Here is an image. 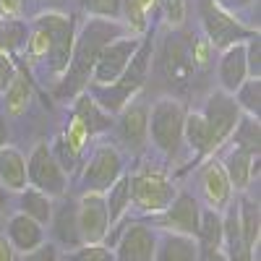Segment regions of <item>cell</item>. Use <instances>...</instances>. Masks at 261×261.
Here are the masks:
<instances>
[{
    "mask_svg": "<svg viewBox=\"0 0 261 261\" xmlns=\"http://www.w3.org/2000/svg\"><path fill=\"white\" fill-rule=\"evenodd\" d=\"M123 34H125V29H123L120 21H105V18L86 16L81 29H76L71 63H68V68H65V73L58 79L55 97L58 99H73V97L84 94V89L89 86L92 68H94L99 53L110 45L113 39H118Z\"/></svg>",
    "mask_w": 261,
    "mask_h": 261,
    "instance_id": "cell-1",
    "label": "cell"
},
{
    "mask_svg": "<svg viewBox=\"0 0 261 261\" xmlns=\"http://www.w3.org/2000/svg\"><path fill=\"white\" fill-rule=\"evenodd\" d=\"M151 55H154V39L146 34V37H141L139 47H136L134 58H130L128 68L123 71V76L110 86H92L89 84L86 86V89H89L86 94H89L107 115H118L130 99H136L141 86L146 84L149 71H151Z\"/></svg>",
    "mask_w": 261,
    "mask_h": 261,
    "instance_id": "cell-2",
    "label": "cell"
},
{
    "mask_svg": "<svg viewBox=\"0 0 261 261\" xmlns=\"http://www.w3.org/2000/svg\"><path fill=\"white\" fill-rule=\"evenodd\" d=\"M186 113V105L178 97H162L149 107L146 136L165 160H175L180 154Z\"/></svg>",
    "mask_w": 261,
    "mask_h": 261,
    "instance_id": "cell-3",
    "label": "cell"
},
{
    "mask_svg": "<svg viewBox=\"0 0 261 261\" xmlns=\"http://www.w3.org/2000/svg\"><path fill=\"white\" fill-rule=\"evenodd\" d=\"M151 68L157 76L170 84L172 89H186L193 81L196 68H193V53H191V34L170 32L151 55Z\"/></svg>",
    "mask_w": 261,
    "mask_h": 261,
    "instance_id": "cell-4",
    "label": "cell"
},
{
    "mask_svg": "<svg viewBox=\"0 0 261 261\" xmlns=\"http://www.w3.org/2000/svg\"><path fill=\"white\" fill-rule=\"evenodd\" d=\"M196 13H199V24L204 29V39L212 45V50H227L238 42H246L248 37L258 34V27H248L241 18L230 16L212 0H196Z\"/></svg>",
    "mask_w": 261,
    "mask_h": 261,
    "instance_id": "cell-5",
    "label": "cell"
},
{
    "mask_svg": "<svg viewBox=\"0 0 261 261\" xmlns=\"http://www.w3.org/2000/svg\"><path fill=\"white\" fill-rule=\"evenodd\" d=\"M128 180H130V206H136L144 214H162L178 193L172 178L160 167H141L134 175H128Z\"/></svg>",
    "mask_w": 261,
    "mask_h": 261,
    "instance_id": "cell-6",
    "label": "cell"
},
{
    "mask_svg": "<svg viewBox=\"0 0 261 261\" xmlns=\"http://www.w3.org/2000/svg\"><path fill=\"white\" fill-rule=\"evenodd\" d=\"M39 24H45V29L50 32V53L45 60V68L50 76L60 79L65 73L71 63V53H73V42H76V21L68 13H58V11H45L34 16Z\"/></svg>",
    "mask_w": 261,
    "mask_h": 261,
    "instance_id": "cell-7",
    "label": "cell"
},
{
    "mask_svg": "<svg viewBox=\"0 0 261 261\" xmlns=\"http://www.w3.org/2000/svg\"><path fill=\"white\" fill-rule=\"evenodd\" d=\"M27 180H29L32 188L47 193L50 199H60V196H65L68 175H65V172L60 170V165L55 162L47 141H39L32 149V154L27 160Z\"/></svg>",
    "mask_w": 261,
    "mask_h": 261,
    "instance_id": "cell-8",
    "label": "cell"
},
{
    "mask_svg": "<svg viewBox=\"0 0 261 261\" xmlns=\"http://www.w3.org/2000/svg\"><path fill=\"white\" fill-rule=\"evenodd\" d=\"M120 175H123V154L118 151V146L115 144H97L94 151L89 154V162H86L84 172H81V183L89 193H105Z\"/></svg>",
    "mask_w": 261,
    "mask_h": 261,
    "instance_id": "cell-9",
    "label": "cell"
},
{
    "mask_svg": "<svg viewBox=\"0 0 261 261\" xmlns=\"http://www.w3.org/2000/svg\"><path fill=\"white\" fill-rule=\"evenodd\" d=\"M139 42H141L139 37H128V34L113 39L110 45L99 53L94 68H92L89 84L92 86H110V84H115L123 76V71L128 68V63H130V58H134Z\"/></svg>",
    "mask_w": 261,
    "mask_h": 261,
    "instance_id": "cell-10",
    "label": "cell"
},
{
    "mask_svg": "<svg viewBox=\"0 0 261 261\" xmlns=\"http://www.w3.org/2000/svg\"><path fill=\"white\" fill-rule=\"evenodd\" d=\"M206 125H209V136H212V151L220 149L222 144H227V139L232 136V130L241 120V110L232 99V94H225V92H212L209 99H206V107L201 110Z\"/></svg>",
    "mask_w": 261,
    "mask_h": 261,
    "instance_id": "cell-11",
    "label": "cell"
},
{
    "mask_svg": "<svg viewBox=\"0 0 261 261\" xmlns=\"http://www.w3.org/2000/svg\"><path fill=\"white\" fill-rule=\"evenodd\" d=\"M199 222H201V204L188 191H178L175 199L170 201V206L162 214H157V227L172 235L193 238V241L199 235Z\"/></svg>",
    "mask_w": 261,
    "mask_h": 261,
    "instance_id": "cell-12",
    "label": "cell"
},
{
    "mask_svg": "<svg viewBox=\"0 0 261 261\" xmlns=\"http://www.w3.org/2000/svg\"><path fill=\"white\" fill-rule=\"evenodd\" d=\"M76 220L84 246H99L110 235V217L105 206V193H89L86 191L76 201Z\"/></svg>",
    "mask_w": 261,
    "mask_h": 261,
    "instance_id": "cell-13",
    "label": "cell"
},
{
    "mask_svg": "<svg viewBox=\"0 0 261 261\" xmlns=\"http://www.w3.org/2000/svg\"><path fill=\"white\" fill-rule=\"evenodd\" d=\"M157 232L144 222H128L120 238L110 246L115 261H154L157 256Z\"/></svg>",
    "mask_w": 261,
    "mask_h": 261,
    "instance_id": "cell-14",
    "label": "cell"
},
{
    "mask_svg": "<svg viewBox=\"0 0 261 261\" xmlns=\"http://www.w3.org/2000/svg\"><path fill=\"white\" fill-rule=\"evenodd\" d=\"M201 193H204V201H206V209H214V212H225L230 204H232V186L227 180V172L222 167L220 160H206V165L201 167Z\"/></svg>",
    "mask_w": 261,
    "mask_h": 261,
    "instance_id": "cell-15",
    "label": "cell"
},
{
    "mask_svg": "<svg viewBox=\"0 0 261 261\" xmlns=\"http://www.w3.org/2000/svg\"><path fill=\"white\" fill-rule=\"evenodd\" d=\"M146 120H149V107L144 102H136V99H130L118 113V134H120V141L130 151L144 149V144L149 141Z\"/></svg>",
    "mask_w": 261,
    "mask_h": 261,
    "instance_id": "cell-16",
    "label": "cell"
},
{
    "mask_svg": "<svg viewBox=\"0 0 261 261\" xmlns=\"http://www.w3.org/2000/svg\"><path fill=\"white\" fill-rule=\"evenodd\" d=\"M246 79H248L246 45H243V42H238V45L222 50L220 58H217V81H220V92L232 94Z\"/></svg>",
    "mask_w": 261,
    "mask_h": 261,
    "instance_id": "cell-17",
    "label": "cell"
},
{
    "mask_svg": "<svg viewBox=\"0 0 261 261\" xmlns=\"http://www.w3.org/2000/svg\"><path fill=\"white\" fill-rule=\"evenodd\" d=\"M6 241L21 256L32 253L34 248H39L42 243H45V227H42L39 222H34L32 217L16 212L6 225Z\"/></svg>",
    "mask_w": 261,
    "mask_h": 261,
    "instance_id": "cell-18",
    "label": "cell"
},
{
    "mask_svg": "<svg viewBox=\"0 0 261 261\" xmlns=\"http://www.w3.org/2000/svg\"><path fill=\"white\" fill-rule=\"evenodd\" d=\"M225 172H227V180L232 186V191H248V186L253 183V178L258 175V157L246 154L241 149H227V154L220 160Z\"/></svg>",
    "mask_w": 261,
    "mask_h": 261,
    "instance_id": "cell-19",
    "label": "cell"
},
{
    "mask_svg": "<svg viewBox=\"0 0 261 261\" xmlns=\"http://www.w3.org/2000/svg\"><path fill=\"white\" fill-rule=\"evenodd\" d=\"M50 227L55 241L65 248V251H73L81 243V232H79V220H76V204L73 201H63L58 209H53L50 217Z\"/></svg>",
    "mask_w": 261,
    "mask_h": 261,
    "instance_id": "cell-20",
    "label": "cell"
},
{
    "mask_svg": "<svg viewBox=\"0 0 261 261\" xmlns=\"http://www.w3.org/2000/svg\"><path fill=\"white\" fill-rule=\"evenodd\" d=\"M0 186L6 191H24L29 186L27 180V157L21 154V149L6 144L0 149Z\"/></svg>",
    "mask_w": 261,
    "mask_h": 261,
    "instance_id": "cell-21",
    "label": "cell"
},
{
    "mask_svg": "<svg viewBox=\"0 0 261 261\" xmlns=\"http://www.w3.org/2000/svg\"><path fill=\"white\" fill-rule=\"evenodd\" d=\"M183 144L193 151L196 160H201L206 154H212V136H209V125L201 115V110H191L186 113V123H183Z\"/></svg>",
    "mask_w": 261,
    "mask_h": 261,
    "instance_id": "cell-22",
    "label": "cell"
},
{
    "mask_svg": "<svg viewBox=\"0 0 261 261\" xmlns=\"http://www.w3.org/2000/svg\"><path fill=\"white\" fill-rule=\"evenodd\" d=\"M160 8V0H123L120 24L128 32V37H146L149 32V13Z\"/></svg>",
    "mask_w": 261,
    "mask_h": 261,
    "instance_id": "cell-23",
    "label": "cell"
},
{
    "mask_svg": "<svg viewBox=\"0 0 261 261\" xmlns=\"http://www.w3.org/2000/svg\"><path fill=\"white\" fill-rule=\"evenodd\" d=\"M238 225H241L243 246L256 253L258 238H261V212H258V201H253L251 196H243L241 204H238Z\"/></svg>",
    "mask_w": 261,
    "mask_h": 261,
    "instance_id": "cell-24",
    "label": "cell"
},
{
    "mask_svg": "<svg viewBox=\"0 0 261 261\" xmlns=\"http://www.w3.org/2000/svg\"><path fill=\"white\" fill-rule=\"evenodd\" d=\"M73 118H76L86 130H89V136H94V134H99V130H105V128L113 125L110 115H107L86 92L79 94L76 102H73Z\"/></svg>",
    "mask_w": 261,
    "mask_h": 261,
    "instance_id": "cell-25",
    "label": "cell"
},
{
    "mask_svg": "<svg viewBox=\"0 0 261 261\" xmlns=\"http://www.w3.org/2000/svg\"><path fill=\"white\" fill-rule=\"evenodd\" d=\"M154 261H199V246L193 238L167 232L162 241H157Z\"/></svg>",
    "mask_w": 261,
    "mask_h": 261,
    "instance_id": "cell-26",
    "label": "cell"
},
{
    "mask_svg": "<svg viewBox=\"0 0 261 261\" xmlns=\"http://www.w3.org/2000/svg\"><path fill=\"white\" fill-rule=\"evenodd\" d=\"M196 246L199 253H212L222 251V214L201 206V222H199V235H196Z\"/></svg>",
    "mask_w": 261,
    "mask_h": 261,
    "instance_id": "cell-27",
    "label": "cell"
},
{
    "mask_svg": "<svg viewBox=\"0 0 261 261\" xmlns=\"http://www.w3.org/2000/svg\"><path fill=\"white\" fill-rule=\"evenodd\" d=\"M53 209H55V204H53V199H50L47 193H42V191H37V188H32V186H27L24 191H21L18 212L27 214V217H32V220L39 222L42 227L50 225Z\"/></svg>",
    "mask_w": 261,
    "mask_h": 261,
    "instance_id": "cell-28",
    "label": "cell"
},
{
    "mask_svg": "<svg viewBox=\"0 0 261 261\" xmlns=\"http://www.w3.org/2000/svg\"><path fill=\"white\" fill-rule=\"evenodd\" d=\"M105 206H107L110 230H113L125 217V212L130 209V180H128V175H120L110 188L105 191Z\"/></svg>",
    "mask_w": 261,
    "mask_h": 261,
    "instance_id": "cell-29",
    "label": "cell"
},
{
    "mask_svg": "<svg viewBox=\"0 0 261 261\" xmlns=\"http://www.w3.org/2000/svg\"><path fill=\"white\" fill-rule=\"evenodd\" d=\"M258 139H261V125H258V118H251V115H241L238 120L232 136L227 139L232 149H241L246 154H253L258 157Z\"/></svg>",
    "mask_w": 261,
    "mask_h": 261,
    "instance_id": "cell-30",
    "label": "cell"
},
{
    "mask_svg": "<svg viewBox=\"0 0 261 261\" xmlns=\"http://www.w3.org/2000/svg\"><path fill=\"white\" fill-rule=\"evenodd\" d=\"M27 34H29V24L21 18H3L0 21V53L13 55L16 50H21L27 45Z\"/></svg>",
    "mask_w": 261,
    "mask_h": 261,
    "instance_id": "cell-31",
    "label": "cell"
},
{
    "mask_svg": "<svg viewBox=\"0 0 261 261\" xmlns=\"http://www.w3.org/2000/svg\"><path fill=\"white\" fill-rule=\"evenodd\" d=\"M232 99L238 105V110L243 115H251V118H258V110H261V79H246L238 89L232 92Z\"/></svg>",
    "mask_w": 261,
    "mask_h": 261,
    "instance_id": "cell-32",
    "label": "cell"
},
{
    "mask_svg": "<svg viewBox=\"0 0 261 261\" xmlns=\"http://www.w3.org/2000/svg\"><path fill=\"white\" fill-rule=\"evenodd\" d=\"M29 94H32V89H29V76L16 73L13 84L6 89V107H8V113H13V115L24 113V107L29 105Z\"/></svg>",
    "mask_w": 261,
    "mask_h": 261,
    "instance_id": "cell-33",
    "label": "cell"
},
{
    "mask_svg": "<svg viewBox=\"0 0 261 261\" xmlns=\"http://www.w3.org/2000/svg\"><path fill=\"white\" fill-rule=\"evenodd\" d=\"M162 21L170 32H180L188 18V0H160Z\"/></svg>",
    "mask_w": 261,
    "mask_h": 261,
    "instance_id": "cell-34",
    "label": "cell"
},
{
    "mask_svg": "<svg viewBox=\"0 0 261 261\" xmlns=\"http://www.w3.org/2000/svg\"><path fill=\"white\" fill-rule=\"evenodd\" d=\"M50 151H53V157H55V162L60 165V170L65 172V175H68V172H73L76 167H79V162H81V154L79 151L63 139V134L55 139V144L50 146Z\"/></svg>",
    "mask_w": 261,
    "mask_h": 261,
    "instance_id": "cell-35",
    "label": "cell"
},
{
    "mask_svg": "<svg viewBox=\"0 0 261 261\" xmlns=\"http://www.w3.org/2000/svg\"><path fill=\"white\" fill-rule=\"evenodd\" d=\"M81 6H84V11H86V13H92L94 18L120 21L123 0H81Z\"/></svg>",
    "mask_w": 261,
    "mask_h": 261,
    "instance_id": "cell-36",
    "label": "cell"
},
{
    "mask_svg": "<svg viewBox=\"0 0 261 261\" xmlns=\"http://www.w3.org/2000/svg\"><path fill=\"white\" fill-rule=\"evenodd\" d=\"M65 261H115V253L110 246H79L73 251H65Z\"/></svg>",
    "mask_w": 261,
    "mask_h": 261,
    "instance_id": "cell-37",
    "label": "cell"
},
{
    "mask_svg": "<svg viewBox=\"0 0 261 261\" xmlns=\"http://www.w3.org/2000/svg\"><path fill=\"white\" fill-rule=\"evenodd\" d=\"M246 63H248V76L251 79H261V37L253 34L246 42Z\"/></svg>",
    "mask_w": 261,
    "mask_h": 261,
    "instance_id": "cell-38",
    "label": "cell"
},
{
    "mask_svg": "<svg viewBox=\"0 0 261 261\" xmlns=\"http://www.w3.org/2000/svg\"><path fill=\"white\" fill-rule=\"evenodd\" d=\"M18 68H16V63H13V55L8 53H0V94H6V89L13 84Z\"/></svg>",
    "mask_w": 261,
    "mask_h": 261,
    "instance_id": "cell-39",
    "label": "cell"
},
{
    "mask_svg": "<svg viewBox=\"0 0 261 261\" xmlns=\"http://www.w3.org/2000/svg\"><path fill=\"white\" fill-rule=\"evenodd\" d=\"M21 261H60V251H58L55 243H42L32 253H24Z\"/></svg>",
    "mask_w": 261,
    "mask_h": 261,
    "instance_id": "cell-40",
    "label": "cell"
},
{
    "mask_svg": "<svg viewBox=\"0 0 261 261\" xmlns=\"http://www.w3.org/2000/svg\"><path fill=\"white\" fill-rule=\"evenodd\" d=\"M212 3H217V6H220L222 11H227L230 16L241 18V13H246V11H253L256 0H212Z\"/></svg>",
    "mask_w": 261,
    "mask_h": 261,
    "instance_id": "cell-41",
    "label": "cell"
},
{
    "mask_svg": "<svg viewBox=\"0 0 261 261\" xmlns=\"http://www.w3.org/2000/svg\"><path fill=\"white\" fill-rule=\"evenodd\" d=\"M21 6H24V0H0V8H3V16H8V18H18Z\"/></svg>",
    "mask_w": 261,
    "mask_h": 261,
    "instance_id": "cell-42",
    "label": "cell"
},
{
    "mask_svg": "<svg viewBox=\"0 0 261 261\" xmlns=\"http://www.w3.org/2000/svg\"><path fill=\"white\" fill-rule=\"evenodd\" d=\"M0 261H16V251L6 241V235H0Z\"/></svg>",
    "mask_w": 261,
    "mask_h": 261,
    "instance_id": "cell-43",
    "label": "cell"
},
{
    "mask_svg": "<svg viewBox=\"0 0 261 261\" xmlns=\"http://www.w3.org/2000/svg\"><path fill=\"white\" fill-rule=\"evenodd\" d=\"M6 141H8V120L6 115H0V149L6 146Z\"/></svg>",
    "mask_w": 261,
    "mask_h": 261,
    "instance_id": "cell-44",
    "label": "cell"
},
{
    "mask_svg": "<svg viewBox=\"0 0 261 261\" xmlns=\"http://www.w3.org/2000/svg\"><path fill=\"white\" fill-rule=\"evenodd\" d=\"M6 204H8V191H6L3 186H0V214L6 212Z\"/></svg>",
    "mask_w": 261,
    "mask_h": 261,
    "instance_id": "cell-45",
    "label": "cell"
},
{
    "mask_svg": "<svg viewBox=\"0 0 261 261\" xmlns=\"http://www.w3.org/2000/svg\"><path fill=\"white\" fill-rule=\"evenodd\" d=\"M3 18H6V16H3V8H0V21H3Z\"/></svg>",
    "mask_w": 261,
    "mask_h": 261,
    "instance_id": "cell-46",
    "label": "cell"
}]
</instances>
